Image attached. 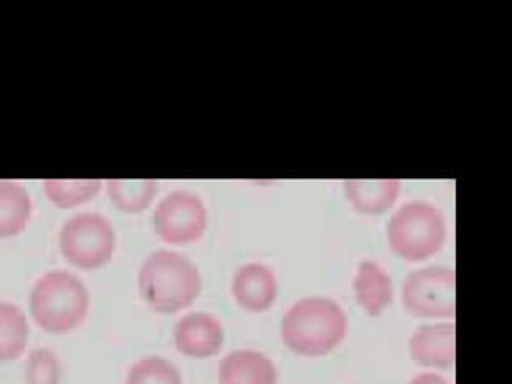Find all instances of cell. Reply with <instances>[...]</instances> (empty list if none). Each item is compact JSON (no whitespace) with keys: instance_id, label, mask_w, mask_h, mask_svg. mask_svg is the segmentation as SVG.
I'll return each instance as SVG.
<instances>
[{"instance_id":"cell-1","label":"cell","mask_w":512,"mask_h":384,"mask_svg":"<svg viewBox=\"0 0 512 384\" xmlns=\"http://www.w3.org/2000/svg\"><path fill=\"white\" fill-rule=\"evenodd\" d=\"M349 319L341 304L323 296L302 298L281 320V340L302 357H323L346 340Z\"/></svg>"},{"instance_id":"cell-2","label":"cell","mask_w":512,"mask_h":384,"mask_svg":"<svg viewBox=\"0 0 512 384\" xmlns=\"http://www.w3.org/2000/svg\"><path fill=\"white\" fill-rule=\"evenodd\" d=\"M143 301L158 314H177L195 303L203 278L195 262L177 251L151 253L139 272Z\"/></svg>"},{"instance_id":"cell-3","label":"cell","mask_w":512,"mask_h":384,"mask_svg":"<svg viewBox=\"0 0 512 384\" xmlns=\"http://www.w3.org/2000/svg\"><path fill=\"white\" fill-rule=\"evenodd\" d=\"M90 309V295L81 278L68 270H50L29 293V312L37 327L50 335H68L81 327Z\"/></svg>"},{"instance_id":"cell-4","label":"cell","mask_w":512,"mask_h":384,"mask_svg":"<svg viewBox=\"0 0 512 384\" xmlns=\"http://www.w3.org/2000/svg\"><path fill=\"white\" fill-rule=\"evenodd\" d=\"M447 222L442 211L427 201H410L400 206L387 225V242L395 256L421 262L442 250Z\"/></svg>"},{"instance_id":"cell-5","label":"cell","mask_w":512,"mask_h":384,"mask_svg":"<svg viewBox=\"0 0 512 384\" xmlns=\"http://www.w3.org/2000/svg\"><path fill=\"white\" fill-rule=\"evenodd\" d=\"M60 251L76 269H102L110 264L116 251L113 224L98 213L70 217L60 230Z\"/></svg>"},{"instance_id":"cell-6","label":"cell","mask_w":512,"mask_h":384,"mask_svg":"<svg viewBox=\"0 0 512 384\" xmlns=\"http://www.w3.org/2000/svg\"><path fill=\"white\" fill-rule=\"evenodd\" d=\"M403 306L424 319H453L456 314V274L452 267L416 269L402 286Z\"/></svg>"},{"instance_id":"cell-7","label":"cell","mask_w":512,"mask_h":384,"mask_svg":"<svg viewBox=\"0 0 512 384\" xmlns=\"http://www.w3.org/2000/svg\"><path fill=\"white\" fill-rule=\"evenodd\" d=\"M208 209L198 195L175 190L159 201L153 214V227L167 245L200 242L208 230Z\"/></svg>"},{"instance_id":"cell-8","label":"cell","mask_w":512,"mask_h":384,"mask_svg":"<svg viewBox=\"0 0 512 384\" xmlns=\"http://www.w3.org/2000/svg\"><path fill=\"white\" fill-rule=\"evenodd\" d=\"M224 343V325L216 315L190 312L175 323L174 344L183 356L209 359L222 351Z\"/></svg>"},{"instance_id":"cell-9","label":"cell","mask_w":512,"mask_h":384,"mask_svg":"<svg viewBox=\"0 0 512 384\" xmlns=\"http://www.w3.org/2000/svg\"><path fill=\"white\" fill-rule=\"evenodd\" d=\"M232 295L244 311L262 314L269 311L277 301V277L269 266L261 262H249L233 275Z\"/></svg>"},{"instance_id":"cell-10","label":"cell","mask_w":512,"mask_h":384,"mask_svg":"<svg viewBox=\"0 0 512 384\" xmlns=\"http://www.w3.org/2000/svg\"><path fill=\"white\" fill-rule=\"evenodd\" d=\"M410 356L427 368H452L456 359V327L453 322L421 325L410 338Z\"/></svg>"},{"instance_id":"cell-11","label":"cell","mask_w":512,"mask_h":384,"mask_svg":"<svg viewBox=\"0 0 512 384\" xmlns=\"http://www.w3.org/2000/svg\"><path fill=\"white\" fill-rule=\"evenodd\" d=\"M219 384H278V370L264 352L240 349L220 362Z\"/></svg>"},{"instance_id":"cell-12","label":"cell","mask_w":512,"mask_h":384,"mask_svg":"<svg viewBox=\"0 0 512 384\" xmlns=\"http://www.w3.org/2000/svg\"><path fill=\"white\" fill-rule=\"evenodd\" d=\"M354 293L358 306L370 317H379L387 311L394 299L391 275L378 262L363 261L354 277Z\"/></svg>"},{"instance_id":"cell-13","label":"cell","mask_w":512,"mask_h":384,"mask_svg":"<svg viewBox=\"0 0 512 384\" xmlns=\"http://www.w3.org/2000/svg\"><path fill=\"white\" fill-rule=\"evenodd\" d=\"M399 180H347L344 184L346 197L350 206L362 214L386 213L394 206L400 195Z\"/></svg>"},{"instance_id":"cell-14","label":"cell","mask_w":512,"mask_h":384,"mask_svg":"<svg viewBox=\"0 0 512 384\" xmlns=\"http://www.w3.org/2000/svg\"><path fill=\"white\" fill-rule=\"evenodd\" d=\"M33 216V201L18 182L0 180V238L18 237Z\"/></svg>"},{"instance_id":"cell-15","label":"cell","mask_w":512,"mask_h":384,"mask_svg":"<svg viewBox=\"0 0 512 384\" xmlns=\"http://www.w3.org/2000/svg\"><path fill=\"white\" fill-rule=\"evenodd\" d=\"M29 323L17 304L0 303V362L20 359L28 348Z\"/></svg>"},{"instance_id":"cell-16","label":"cell","mask_w":512,"mask_h":384,"mask_svg":"<svg viewBox=\"0 0 512 384\" xmlns=\"http://www.w3.org/2000/svg\"><path fill=\"white\" fill-rule=\"evenodd\" d=\"M106 190L113 205L127 214H139L150 208L158 195L155 180H108Z\"/></svg>"},{"instance_id":"cell-17","label":"cell","mask_w":512,"mask_h":384,"mask_svg":"<svg viewBox=\"0 0 512 384\" xmlns=\"http://www.w3.org/2000/svg\"><path fill=\"white\" fill-rule=\"evenodd\" d=\"M102 190L100 180H45V197L60 209H73L94 200Z\"/></svg>"},{"instance_id":"cell-18","label":"cell","mask_w":512,"mask_h":384,"mask_svg":"<svg viewBox=\"0 0 512 384\" xmlns=\"http://www.w3.org/2000/svg\"><path fill=\"white\" fill-rule=\"evenodd\" d=\"M126 384H183L179 368L164 357H143L132 365Z\"/></svg>"},{"instance_id":"cell-19","label":"cell","mask_w":512,"mask_h":384,"mask_svg":"<svg viewBox=\"0 0 512 384\" xmlns=\"http://www.w3.org/2000/svg\"><path fill=\"white\" fill-rule=\"evenodd\" d=\"M25 384H61V362L52 349L36 348L29 352Z\"/></svg>"},{"instance_id":"cell-20","label":"cell","mask_w":512,"mask_h":384,"mask_svg":"<svg viewBox=\"0 0 512 384\" xmlns=\"http://www.w3.org/2000/svg\"><path fill=\"white\" fill-rule=\"evenodd\" d=\"M408 384H452L450 381L445 380L443 376L437 375V373L426 372L419 373L413 380Z\"/></svg>"}]
</instances>
